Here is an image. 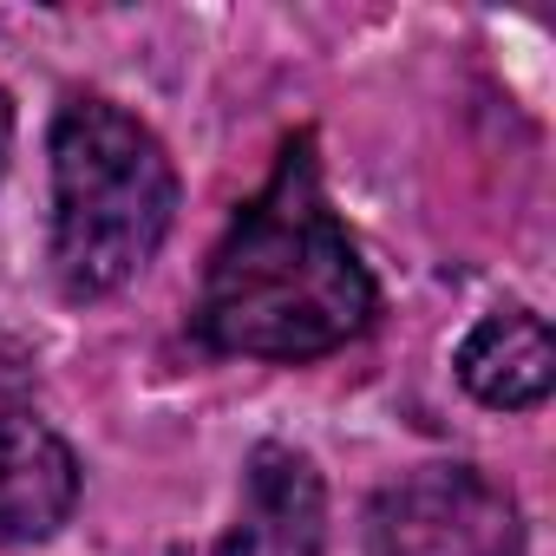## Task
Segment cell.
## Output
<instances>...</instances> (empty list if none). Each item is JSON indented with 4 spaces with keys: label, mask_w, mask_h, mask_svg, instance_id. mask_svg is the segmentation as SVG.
I'll list each match as a JSON object with an SVG mask.
<instances>
[{
    "label": "cell",
    "mask_w": 556,
    "mask_h": 556,
    "mask_svg": "<svg viewBox=\"0 0 556 556\" xmlns=\"http://www.w3.org/2000/svg\"><path fill=\"white\" fill-rule=\"evenodd\" d=\"M374 308V275L321 190L315 138L302 131L216 242L197 295V341L249 361H315L367 334Z\"/></svg>",
    "instance_id": "cell-1"
},
{
    "label": "cell",
    "mask_w": 556,
    "mask_h": 556,
    "mask_svg": "<svg viewBox=\"0 0 556 556\" xmlns=\"http://www.w3.org/2000/svg\"><path fill=\"white\" fill-rule=\"evenodd\" d=\"M177 170L151 125L112 99H66L53 118V275L73 302H99L164 249Z\"/></svg>",
    "instance_id": "cell-2"
},
{
    "label": "cell",
    "mask_w": 556,
    "mask_h": 556,
    "mask_svg": "<svg viewBox=\"0 0 556 556\" xmlns=\"http://www.w3.org/2000/svg\"><path fill=\"white\" fill-rule=\"evenodd\" d=\"M380 556H523V517L478 465H419L374 504Z\"/></svg>",
    "instance_id": "cell-3"
},
{
    "label": "cell",
    "mask_w": 556,
    "mask_h": 556,
    "mask_svg": "<svg viewBox=\"0 0 556 556\" xmlns=\"http://www.w3.org/2000/svg\"><path fill=\"white\" fill-rule=\"evenodd\" d=\"M328 549V491L308 452L255 445L242 471V510L216 556H321Z\"/></svg>",
    "instance_id": "cell-4"
},
{
    "label": "cell",
    "mask_w": 556,
    "mask_h": 556,
    "mask_svg": "<svg viewBox=\"0 0 556 556\" xmlns=\"http://www.w3.org/2000/svg\"><path fill=\"white\" fill-rule=\"evenodd\" d=\"M79 504L73 445L34 413H0V543H40Z\"/></svg>",
    "instance_id": "cell-5"
},
{
    "label": "cell",
    "mask_w": 556,
    "mask_h": 556,
    "mask_svg": "<svg viewBox=\"0 0 556 556\" xmlns=\"http://www.w3.org/2000/svg\"><path fill=\"white\" fill-rule=\"evenodd\" d=\"M458 380L478 406H497V413L543 406L556 387V348H549L543 315H530V308L484 315L458 348Z\"/></svg>",
    "instance_id": "cell-6"
},
{
    "label": "cell",
    "mask_w": 556,
    "mask_h": 556,
    "mask_svg": "<svg viewBox=\"0 0 556 556\" xmlns=\"http://www.w3.org/2000/svg\"><path fill=\"white\" fill-rule=\"evenodd\" d=\"M8 151H14V105L0 92V170H8Z\"/></svg>",
    "instance_id": "cell-7"
}]
</instances>
